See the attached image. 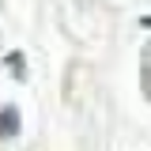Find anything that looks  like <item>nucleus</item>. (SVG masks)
<instances>
[{"mask_svg":"<svg viewBox=\"0 0 151 151\" xmlns=\"http://www.w3.org/2000/svg\"><path fill=\"white\" fill-rule=\"evenodd\" d=\"M19 132H23L19 106H4V110H0V140H15Z\"/></svg>","mask_w":151,"mask_h":151,"instance_id":"f257e3e1","label":"nucleus"},{"mask_svg":"<svg viewBox=\"0 0 151 151\" xmlns=\"http://www.w3.org/2000/svg\"><path fill=\"white\" fill-rule=\"evenodd\" d=\"M4 64H8V68L15 72V79H27V68H23V53H19V49L4 57Z\"/></svg>","mask_w":151,"mask_h":151,"instance_id":"f03ea898","label":"nucleus"},{"mask_svg":"<svg viewBox=\"0 0 151 151\" xmlns=\"http://www.w3.org/2000/svg\"><path fill=\"white\" fill-rule=\"evenodd\" d=\"M140 27H147V30H151V15H144V19H140Z\"/></svg>","mask_w":151,"mask_h":151,"instance_id":"7ed1b4c3","label":"nucleus"}]
</instances>
